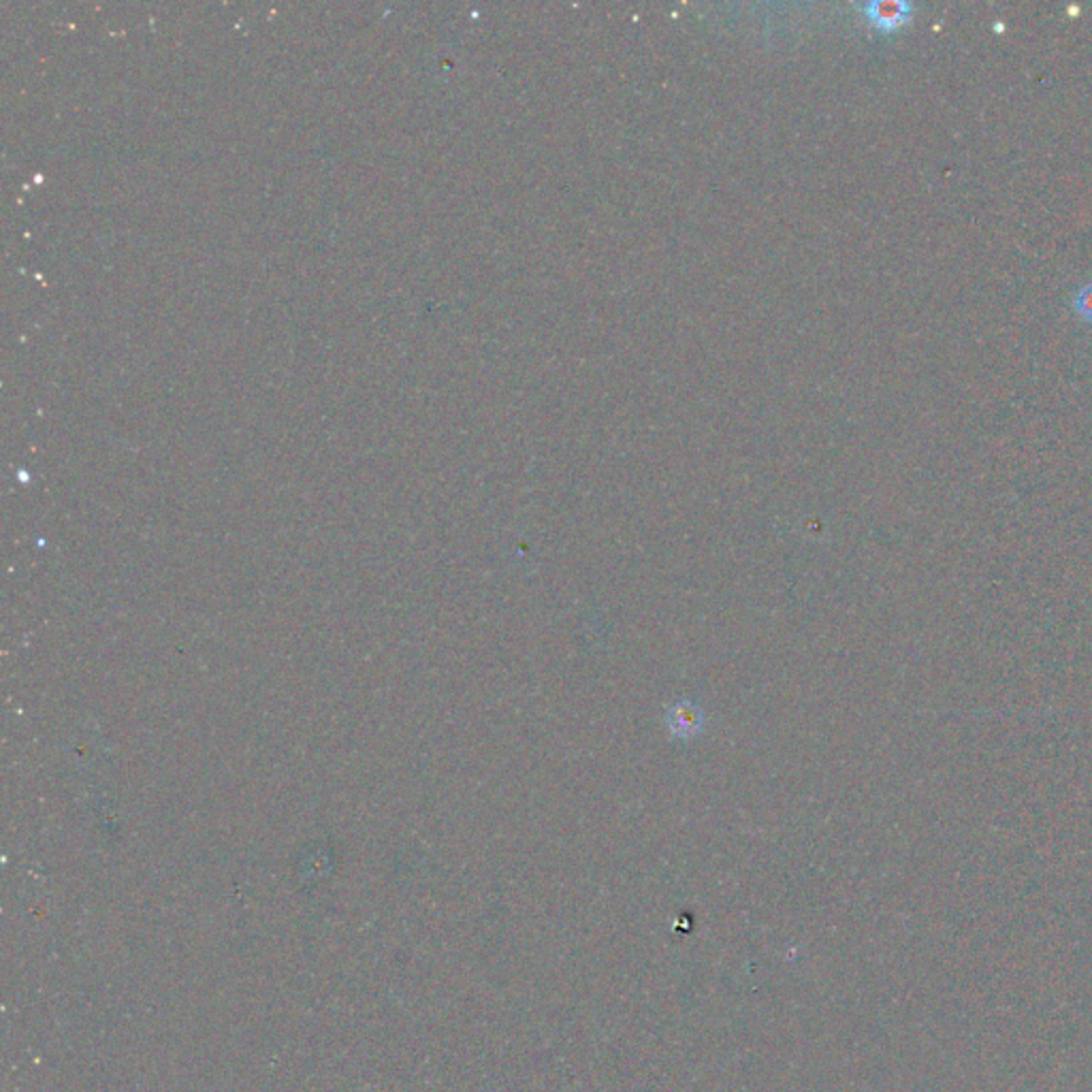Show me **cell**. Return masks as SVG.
Returning a JSON list of instances; mask_svg holds the SVG:
<instances>
[{"label":"cell","instance_id":"cell-1","mask_svg":"<svg viewBox=\"0 0 1092 1092\" xmlns=\"http://www.w3.org/2000/svg\"><path fill=\"white\" fill-rule=\"evenodd\" d=\"M867 11L871 20L875 22L879 29L892 30L910 20L913 7L910 3H903V0H888V3L884 0V3L869 5Z\"/></svg>","mask_w":1092,"mask_h":1092},{"label":"cell","instance_id":"cell-2","mask_svg":"<svg viewBox=\"0 0 1092 1092\" xmlns=\"http://www.w3.org/2000/svg\"><path fill=\"white\" fill-rule=\"evenodd\" d=\"M1073 308H1076L1078 316L1082 320H1086L1092 325V282L1080 288L1078 295H1076V301H1073Z\"/></svg>","mask_w":1092,"mask_h":1092}]
</instances>
